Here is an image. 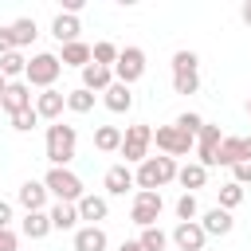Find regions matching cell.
<instances>
[{
    "mask_svg": "<svg viewBox=\"0 0 251 251\" xmlns=\"http://www.w3.org/2000/svg\"><path fill=\"white\" fill-rule=\"evenodd\" d=\"M75 149H78V129L67 126V122H51L47 126V141H43V153H47L51 169H67L75 161Z\"/></svg>",
    "mask_w": 251,
    "mask_h": 251,
    "instance_id": "cell-1",
    "label": "cell"
},
{
    "mask_svg": "<svg viewBox=\"0 0 251 251\" xmlns=\"http://www.w3.org/2000/svg\"><path fill=\"white\" fill-rule=\"evenodd\" d=\"M176 169H180V165H176L173 157H165V153H161V157H145V161L137 165V173H133V184H137L141 192H161L165 184L176 180Z\"/></svg>",
    "mask_w": 251,
    "mask_h": 251,
    "instance_id": "cell-2",
    "label": "cell"
},
{
    "mask_svg": "<svg viewBox=\"0 0 251 251\" xmlns=\"http://www.w3.org/2000/svg\"><path fill=\"white\" fill-rule=\"evenodd\" d=\"M43 188L59 200V204H78L82 196H86V184H82V176L78 173H71V169H47V176H43Z\"/></svg>",
    "mask_w": 251,
    "mask_h": 251,
    "instance_id": "cell-3",
    "label": "cell"
},
{
    "mask_svg": "<svg viewBox=\"0 0 251 251\" xmlns=\"http://www.w3.org/2000/svg\"><path fill=\"white\" fill-rule=\"evenodd\" d=\"M59 75H63V63H59V55H51V51H39V55H31V59H27L24 82H27V86H39V90H51Z\"/></svg>",
    "mask_w": 251,
    "mask_h": 251,
    "instance_id": "cell-4",
    "label": "cell"
},
{
    "mask_svg": "<svg viewBox=\"0 0 251 251\" xmlns=\"http://www.w3.org/2000/svg\"><path fill=\"white\" fill-rule=\"evenodd\" d=\"M149 145H153V126H145V122H133L126 133H122V157H126V165H141L145 157H149Z\"/></svg>",
    "mask_w": 251,
    "mask_h": 251,
    "instance_id": "cell-5",
    "label": "cell"
},
{
    "mask_svg": "<svg viewBox=\"0 0 251 251\" xmlns=\"http://www.w3.org/2000/svg\"><path fill=\"white\" fill-rule=\"evenodd\" d=\"M161 212H165V196L161 192H133V204H129V220L137 224V227H157V220H161Z\"/></svg>",
    "mask_w": 251,
    "mask_h": 251,
    "instance_id": "cell-6",
    "label": "cell"
},
{
    "mask_svg": "<svg viewBox=\"0 0 251 251\" xmlns=\"http://www.w3.org/2000/svg\"><path fill=\"white\" fill-rule=\"evenodd\" d=\"M141 75H145V51L141 47H122L118 51V63H114V82L133 86Z\"/></svg>",
    "mask_w": 251,
    "mask_h": 251,
    "instance_id": "cell-7",
    "label": "cell"
},
{
    "mask_svg": "<svg viewBox=\"0 0 251 251\" xmlns=\"http://www.w3.org/2000/svg\"><path fill=\"white\" fill-rule=\"evenodd\" d=\"M153 145L165 153V157H184V153H192V145H196V137H188V133H180L176 126H157L153 129Z\"/></svg>",
    "mask_w": 251,
    "mask_h": 251,
    "instance_id": "cell-8",
    "label": "cell"
},
{
    "mask_svg": "<svg viewBox=\"0 0 251 251\" xmlns=\"http://www.w3.org/2000/svg\"><path fill=\"white\" fill-rule=\"evenodd\" d=\"M31 106H35L39 122H59V118H63V110H67V94L51 86V90H39V94L31 98Z\"/></svg>",
    "mask_w": 251,
    "mask_h": 251,
    "instance_id": "cell-9",
    "label": "cell"
},
{
    "mask_svg": "<svg viewBox=\"0 0 251 251\" xmlns=\"http://www.w3.org/2000/svg\"><path fill=\"white\" fill-rule=\"evenodd\" d=\"M169 243H176V251H204L208 235H204V227H200L196 220H188V224H176V227H173Z\"/></svg>",
    "mask_w": 251,
    "mask_h": 251,
    "instance_id": "cell-10",
    "label": "cell"
},
{
    "mask_svg": "<svg viewBox=\"0 0 251 251\" xmlns=\"http://www.w3.org/2000/svg\"><path fill=\"white\" fill-rule=\"evenodd\" d=\"M220 141H224L220 126H208V122H204V129L196 133V157H200V165H204V169H212V165H216V149H220Z\"/></svg>",
    "mask_w": 251,
    "mask_h": 251,
    "instance_id": "cell-11",
    "label": "cell"
},
{
    "mask_svg": "<svg viewBox=\"0 0 251 251\" xmlns=\"http://www.w3.org/2000/svg\"><path fill=\"white\" fill-rule=\"evenodd\" d=\"M47 188H43V180H24L20 184V192H16V200H20V208L24 212H47Z\"/></svg>",
    "mask_w": 251,
    "mask_h": 251,
    "instance_id": "cell-12",
    "label": "cell"
},
{
    "mask_svg": "<svg viewBox=\"0 0 251 251\" xmlns=\"http://www.w3.org/2000/svg\"><path fill=\"white\" fill-rule=\"evenodd\" d=\"M75 208H78V220H86L90 227H102V220L110 216V204H106V196H94V192H86V196H82Z\"/></svg>",
    "mask_w": 251,
    "mask_h": 251,
    "instance_id": "cell-13",
    "label": "cell"
},
{
    "mask_svg": "<svg viewBox=\"0 0 251 251\" xmlns=\"http://www.w3.org/2000/svg\"><path fill=\"white\" fill-rule=\"evenodd\" d=\"M200 227H204V235H231V227H235V220H231V212H224V208H208V212H200V220H196Z\"/></svg>",
    "mask_w": 251,
    "mask_h": 251,
    "instance_id": "cell-14",
    "label": "cell"
},
{
    "mask_svg": "<svg viewBox=\"0 0 251 251\" xmlns=\"http://www.w3.org/2000/svg\"><path fill=\"white\" fill-rule=\"evenodd\" d=\"M102 106L110 114H129L133 110V90L122 82H110V90H102Z\"/></svg>",
    "mask_w": 251,
    "mask_h": 251,
    "instance_id": "cell-15",
    "label": "cell"
},
{
    "mask_svg": "<svg viewBox=\"0 0 251 251\" xmlns=\"http://www.w3.org/2000/svg\"><path fill=\"white\" fill-rule=\"evenodd\" d=\"M102 184H106L110 196H126V192L133 188V169H129V165H110L106 176H102Z\"/></svg>",
    "mask_w": 251,
    "mask_h": 251,
    "instance_id": "cell-16",
    "label": "cell"
},
{
    "mask_svg": "<svg viewBox=\"0 0 251 251\" xmlns=\"http://www.w3.org/2000/svg\"><path fill=\"white\" fill-rule=\"evenodd\" d=\"M47 220H51V231H78V208L75 204H51L47 208Z\"/></svg>",
    "mask_w": 251,
    "mask_h": 251,
    "instance_id": "cell-17",
    "label": "cell"
},
{
    "mask_svg": "<svg viewBox=\"0 0 251 251\" xmlns=\"http://www.w3.org/2000/svg\"><path fill=\"white\" fill-rule=\"evenodd\" d=\"M110 82H114V71L110 67H98V63H86L82 67V90L102 94V90H110Z\"/></svg>",
    "mask_w": 251,
    "mask_h": 251,
    "instance_id": "cell-18",
    "label": "cell"
},
{
    "mask_svg": "<svg viewBox=\"0 0 251 251\" xmlns=\"http://www.w3.org/2000/svg\"><path fill=\"white\" fill-rule=\"evenodd\" d=\"M0 106H4L8 114H16V110H27V106H31V86H27L24 78H16V82H8V90H4V98H0Z\"/></svg>",
    "mask_w": 251,
    "mask_h": 251,
    "instance_id": "cell-19",
    "label": "cell"
},
{
    "mask_svg": "<svg viewBox=\"0 0 251 251\" xmlns=\"http://www.w3.org/2000/svg\"><path fill=\"white\" fill-rule=\"evenodd\" d=\"M176 184H180L184 192H192V196H196V188H204V184H208V169H204L200 161H188V165H180V169H176Z\"/></svg>",
    "mask_w": 251,
    "mask_h": 251,
    "instance_id": "cell-20",
    "label": "cell"
},
{
    "mask_svg": "<svg viewBox=\"0 0 251 251\" xmlns=\"http://www.w3.org/2000/svg\"><path fill=\"white\" fill-rule=\"evenodd\" d=\"M78 31H82V24H78V16H67V12H59L55 20H51V35L67 47V43H78Z\"/></svg>",
    "mask_w": 251,
    "mask_h": 251,
    "instance_id": "cell-21",
    "label": "cell"
},
{
    "mask_svg": "<svg viewBox=\"0 0 251 251\" xmlns=\"http://www.w3.org/2000/svg\"><path fill=\"white\" fill-rule=\"evenodd\" d=\"M106 247H110V239H106V231H102V227L82 224V227L75 231V251H106Z\"/></svg>",
    "mask_w": 251,
    "mask_h": 251,
    "instance_id": "cell-22",
    "label": "cell"
},
{
    "mask_svg": "<svg viewBox=\"0 0 251 251\" xmlns=\"http://www.w3.org/2000/svg\"><path fill=\"white\" fill-rule=\"evenodd\" d=\"M8 35H12V47L20 51V47L35 43L39 27H35V20H31V16H20V20H12V24H8Z\"/></svg>",
    "mask_w": 251,
    "mask_h": 251,
    "instance_id": "cell-23",
    "label": "cell"
},
{
    "mask_svg": "<svg viewBox=\"0 0 251 251\" xmlns=\"http://www.w3.org/2000/svg\"><path fill=\"white\" fill-rule=\"evenodd\" d=\"M20 231H24L27 239H47V235H51V220H47V212H24Z\"/></svg>",
    "mask_w": 251,
    "mask_h": 251,
    "instance_id": "cell-24",
    "label": "cell"
},
{
    "mask_svg": "<svg viewBox=\"0 0 251 251\" xmlns=\"http://www.w3.org/2000/svg\"><path fill=\"white\" fill-rule=\"evenodd\" d=\"M59 63H63V67H78V71H82V67L90 63V43H82V39H78V43H67V47L59 51Z\"/></svg>",
    "mask_w": 251,
    "mask_h": 251,
    "instance_id": "cell-25",
    "label": "cell"
},
{
    "mask_svg": "<svg viewBox=\"0 0 251 251\" xmlns=\"http://www.w3.org/2000/svg\"><path fill=\"white\" fill-rule=\"evenodd\" d=\"M94 149L98 153H118L122 149V129L118 126H98L94 129Z\"/></svg>",
    "mask_w": 251,
    "mask_h": 251,
    "instance_id": "cell-26",
    "label": "cell"
},
{
    "mask_svg": "<svg viewBox=\"0 0 251 251\" xmlns=\"http://www.w3.org/2000/svg\"><path fill=\"white\" fill-rule=\"evenodd\" d=\"M235 161H243V137H227L224 133V141H220V149H216V165H235Z\"/></svg>",
    "mask_w": 251,
    "mask_h": 251,
    "instance_id": "cell-27",
    "label": "cell"
},
{
    "mask_svg": "<svg viewBox=\"0 0 251 251\" xmlns=\"http://www.w3.org/2000/svg\"><path fill=\"white\" fill-rule=\"evenodd\" d=\"M24 71H27V59H24V51H8V55H0V75H4L8 82L24 78Z\"/></svg>",
    "mask_w": 251,
    "mask_h": 251,
    "instance_id": "cell-28",
    "label": "cell"
},
{
    "mask_svg": "<svg viewBox=\"0 0 251 251\" xmlns=\"http://www.w3.org/2000/svg\"><path fill=\"white\" fill-rule=\"evenodd\" d=\"M118 43H110V39H98L94 47H90V63H98V67H110L114 71V63H118Z\"/></svg>",
    "mask_w": 251,
    "mask_h": 251,
    "instance_id": "cell-29",
    "label": "cell"
},
{
    "mask_svg": "<svg viewBox=\"0 0 251 251\" xmlns=\"http://www.w3.org/2000/svg\"><path fill=\"white\" fill-rule=\"evenodd\" d=\"M67 110H71V114H90V110H94V94L82 90V86L67 90Z\"/></svg>",
    "mask_w": 251,
    "mask_h": 251,
    "instance_id": "cell-30",
    "label": "cell"
},
{
    "mask_svg": "<svg viewBox=\"0 0 251 251\" xmlns=\"http://www.w3.org/2000/svg\"><path fill=\"white\" fill-rule=\"evenodd\" d=\"M8 122H12V129H16V133H31V129L39 126V114H35V106H27V110L8 114Z\"/></svg>",
    "mask_w": 251,
    "mask_h": 251,
    "instance_id": "cell-31",
    "label": "cell"
},
{
    "mask_svg": "<svg viewBox=\"0 0 251 251\" xmlns=\"http://www.w3.org/2000/svg\"><path fill=\"white\" fill-rule=\"evenodd\" d=\"M243 204V188L235 184V180H227V184H220V204L216 208H224V212H231V208H239Z\"/></svg>",
    "mask_w": 251,
    "mask_h": 251,
    "instance_id": "cell-32",
    "label": "cell"
},
{
    "mask_svg": "<svg viewBox=\"0 0 251 251\" xmlns=\"http://www.w3.org/2000/svg\"><path fill=\"white\" fill-rule=\"evenodd\" d=\"M173 208H176V220H180V224H188V220H196V216H200V204H196V196H192V192H180Z\"/></svg>",
    "mask_w": 251,
    "mask_h": 251,
    "instance_id": "cell-33",
    "label": "cell"
},
{
    "mask_svg": "<svg viewBox=\"0 0 251 251\" xmlns=\"http://www.w3.org/2000/svg\"><path fill=\"white\" fill-rule=\"evenodd\" d=\"M137 243H141L145 251H165V247H169V235H165L161 227H141Z\"/></svg>",
    "mask_w": 251,
    "mask_h": 251,
    "instance_id": "cell-34",
    "label": "cell"
},
{
    "mask_svg": "<svg viewBox=\"0 0 251 251\" xmlns=\"http://www.w3.org/2000/svg\"><path fill=\"white\" fill-rule=\"evenodd\" d=\"M173 126H176V129H180V133H188V137H196V133H200V129H204V118H200V114H196V110H184V114H180V118H176V122H173Z\"/></svg>",
    "mask_w": 251,
    "mask_h": 251,
    "instance_id": "cell-35",
    "label": "cell"
},
{
    "mask_svg": "<svg viewBox=\"0 0 251 251\" xmlns=\"http://www.w3.org/2000/svg\"><path fill=\"white\" fill-rule=\"evenodd\" d=\"M173 90H176V94H196V90H200V75H196V71L173 75Z\"/></svg>",
    "mask_w": 251,
    "mask_h": 251,
    "instance_id": "cell-36",
    "label": "cell"
},
{
    "mask_svg": "<svg viewBox=\"0 0 251 251\" xmlns=\"http://www.w3.org/2000/svg\"><path fill=\"white\" fill-rule=\"evenodd\" d=\"M200 67V55L196 51H176L173 55V75H184V71H196Z\"/></svg>",
    "mask_w": 251,
    "mask_h": 251,
    "instance_id": "cell-37",
    "label": "cell"
},
{
    "mask_svg": "<svg viewBox=\"0 0 251 251\" xmlns=\"http://www.w3.org/2000/svg\"><path fill=\"white\" fill-rule=\"evenodd\" d=\"M231 180L243 188V184H251V161H235L231 165Z\"/></svg>",
    "mask_w": 251,
    "mask_h": 251,
    "instance_id": "cell-38",
    "label": "cell"
},
{
    "mask_svg": "<svg viewBox=\"0 0 251 251\" xmlns=\"http://www.w3.org/2000/svg\"><path fill=\"white\" fill-rule=\"evenodd\" d=\"M0 251H20V235L12 227H0Z\"/></svg>",
    "mask_w": 251,
    "mask_h": 251,
    "instance_id": "cell-39",
    "label": "cell"
},
{
    "mask_svg": "<svg viewBox=\"0 0 251 251\" xmlns=\"http://www.w3.org/2000/svg\"><path fill=\"white\" fill-rule=\"evenodd\" d=\"M0 227H12V204L0 200Z\"/></svg>",
    "mask_w": 251,
    "mask_h": 251,
    "instance_id": "cell-40",
    "label": "cell"
},
{
    "mask_svg": "<svg viewBox=\"0 0 251 251\" xmlns=\"http://www.w3.org/2000/svg\"><path fill=\"white\" fill-rule=\"evenodd\" d=\"M8 51H16V47H12V35H8V27H0V55H8Z\"/></svg>",
    "mask_w": 251,
    "mask_h": 251,
    "instance_id": "cell-41",
    "label": "cell"
},
{
    "mask_svg": "<svg viewBox=\"0 0 251 251\" xmlns=\"http://www.w3.org/2000/svg\"><path fill=\"white\" fill-rule=\"evenodd\" d=\"M118 251H145V247H141L137 239H122V247H118Z\"/></svg>",
    "mask_w": 251,
    "mask_h": 251,
    "instance_id": "cell-42",
    "label": "cell"
},
{
    "mask_svg": "<svg viewBox=\"0 0 251 251\" xmlns=\"http://www.w3.org/2000/svg\"><path fill=\"white\" fill-rule=\"evenodd\" d=\"M239 20H243V24H247V27H251V0H247V4H243V8H239Z\"/></svg>",
    "mask_w": 251,
    "mask_h": 251,
    "instance_id": "cell-43",
    "label": "cell"
},
{
    "mask_svg": "<svg viewBox=\"0 0 251 251\" xmlns=\"http://www.w3.org/2000/svg\"><path fill=\"white\" fill-rule=\"evenodd\" d=\"M4 90H8V78H4V75H0V98H4Z\"/></svg>",
    "mask_w": 251,
    "mask_h": 251,
    "instance_id": "cell-44",
    "label": "cell"
},
{
    "mask_svg": "<svg viewBox=\"0 0 251 251\" xmlns=\"http://www.w3.org/2000/svg\"><path fill=\"white\" fill-rule=\"evenodd\" d=\"M247 118H251V98H247Z\"/></svg>",
    "mask_w": 251,
    "mask_h": 251,
    "instance_id": "cell-45",
    "label": "cell"
}]
</instances>
